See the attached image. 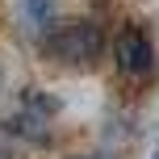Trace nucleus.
<instances>
[{"mask_svg": "<svg viewBox=\"0 0 159 159\" xmlns=\"http://www.w3.org/2000/svg\"><path fill=\"white\" fill-rule=\"evenodd\" d=\"M155 159H159V155H155Z\"/></svg>", "mask_w": 159, "mask_h": 159, "instance_id": "5", "label": "nucleus"}, {"mask_svg": "<svg viewBox=\"0 0 159 159\" xmlns=\"http://www.w3.org/2000/svg\"><path fill=\"white\" fill-rule=\"evenodd\" d=\"M113 59H117V71L130 75V80H143L151 75L155 67V46L143 30H121L117 42H113Z\"/></svg>", "mask_w": 159, "mask_h": 159, "instance_id": "2", "label": "nucleus"}, {"mask_svg": "<svg viewBox=\"0 0 159 159\" xmlns=\"http://www.w3.org/2000/svg\"><path fill=\"white\" fill-rule=\"evenodd\" d=\"M46 121H50V101H42L30 88L21 96V105L13 109V117H8V130H17L25 138H46Z\"/></svg>", "mask_w": 159, "mask_h": 159, "instance_id": "3", "label": "nucleus"}, {"mask_svg": "<svg viewBox=\"0 0 159 159\" xmlns=\"http://www.w3.org/2000/svg\"><path fill=\"white\" fill-rule=\"evenodd\" d=\"M21 13L30 30H46L55 21V0H21Z\"/></svg>", "mask_w": 159, "mask_h": 159, "instance_id": "4", "label": "nucleus"}, {"mask_svg": "<svg viewBox=\"0 0 159 159\" xmlns=\"http://www.w3.org/2000/svg\"><path fill=\"white\" fill-rule=\"evenodd\" d=\"M105 38H101V25L96 21H63L59 30L46 34V55H55L59 63H71V67H84L101 55Z\"/></svg>", "mask_w": 159, "mask_h": 159, "instance_id": "1", "label": "nucleus"}]
</instances>
